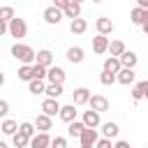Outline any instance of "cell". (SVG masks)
I'll return each instance as SVG.
<instances>
[{
  "label": "cell",
  "mask_w": 148,
  "mask_h": 148,
  "mask_svg": "<svg viewBox=\"0 0 148 148\" xmlns=\"http://www.w3.org/2000/svg\"><path fill=\"white\" fill-rule=\"evenodd\" d=\"M69 30H72V32H74V35H83V32H86V30H88V21H86V18H81V16H79V18H74V21H72V23H69Z\"/></svg>",
  "instance_id": "21"
},
{
  "label": "cell",
  "mask_w": 148,
  "mask_h": 148,
  "mask_svg": "<svg viewBox=\"0 0 148 148\" xmlns=\"http://www.w3.org/2000/svg\"><path fill=\"white\" fill-rule=\"evenodd\" d=\"M42 16H44V21H46V23L58 25V23L62 21V16H65V14H62L58 7H53V5H51V7H46V9H44V14H42Z\"/></svg>",
  "instance_id": "5"
},
{
  "label": "cell",
  "mask_w": 148,
  "mask_h": 148,
  "mask_svg": "<svg viewBox=\"0 0 148 148\" xmlns=\"http://www.w3.org/2000/svg\"><path fill=\"white\" fill-rule=\"evenodd\" d=\"M125 51H127V49H125V42H123V39H113V42L109 44V53H111V58H120Z\"/></svg>",
  "instance_id": "19"
},
{
  "label": "cell",
  "mask_w": 148,
  "mask_h": 148,
  "mask_svg": "<svg viewBox=\"0 0 148 148\" xmlns=\"http://www.w3.org/2000/svg\"><path fill=\"white\" fill-rule=\"evenodd\" d=\"M83 130H86V125H83L81 120H74V123H69V125H67V134H69V136H74V139H81Z\"/></svg>",
  "instance_id": "22"
},
{
  "label": "cell",
  "mask_w": 148,
  "mask_h": 148,
  "mask_svg": "<svg viewBox=\"0 0 148 148\" xmlns=\"http://www.w3.org/2000/svg\"><path fill=\"white\" fill-rule=\"evenodd\" d=\"M32 69H35V79H37V81H44V79H46V72H49L46 67H42V65H32Z\"/></svg>",
  "instance_id": "34"
},
{
  "label": "cell",
  "mask_w": 148,
  "mask_h": 148,
  "mask_svg": "<svg viewBox=\"0 0 148 148\" xmlns=\"http://www.w3.org/2000/svg\"><path fill=\"white\" fill-rule=\"evenodd\" d=\"M12 143H14L16 148H25V146H30V139H28V136H23L21 132H16V134L12 136Z\"/></svg>",
  "instance_id": "31"
},
{
  "label": "cell",
  "mask_w": 148,
  "mask_h": 148,
  "mask_svg": "<svg viewBox=\"0 0 148 148\" xmlns=\"http://www.w3.org/2000/svg\"><path fill=\"white\" fill-rule=\"evenodd\" d=\"M116 81L118 83H123V86H130V83H134V69H120L118 74H116Z\"/></svg>",
  "instance_id": "20"
},
{
  "label": "cell",
  "mask_w": 148,
  "mask_h": 148,
  "mask_svg": "<svg viewBox=\"0 0 148 148\" xmlns=\"http://www.w3.org/2000/svg\"><path fill=\"white\" fill-rule=\"evenodd\" d=\"M12 56H14L16 60H21L23 65H30V62H35V60H37L35 49H32V46H28V44H21V42H16V44L12 46Z\"/></svg>",
  "instance_id": "1"
},
{
  "label": "cell",
  "mask_w": 148,
  "mask_h": 148,
  "mask_svg": "<svg viewBox=\"0 0 148 148\" xmlns=\"http://www.w3.org/2000/svg\"><path fill=\"white\" fill-rule=\"evenodd\" d=\"M0 148H7V143H2V141H0Z\"/></svg>",
  "instance_id": "45"
},
{
  "label": "cell",
  "mask_w": 148,
  "mask_h": 148,
  "mask_svg": "<svg viewBox=\"0 0 148 148\" xmlns=\"http://www.w3.org/2000/svg\"><path fill=\"white\" fill-rule=\"evenodd\" d=\"M113 148H130V143H127V141H116Z\"/></svg>",
  "instance_id": "41"
},
{
  "label": "cell",
  "mask_w": 148,
  "mask_h": 148,
  "mask_svg": "<svg viewBox=\"0 0 148 148\" xmlns=\"http://www.w3.org/2000/svg\"><path fill=\"white\" fill-rule=\"evenodd\" d=\"M141 28H143V32H146V35H148V21H146V23H143V25H141Z\"/></svg>",
  "instance_id": "43"
},
{
  "label": "cell",
  "mask_w": 148,
  "mask_h": 148,
  "mask_svg": "<svg viewBox=\"0 0 148 148\" xmlns=\"http://www.w3.org/2000/svg\"><path fill=\"white\" fill-rule=\"evenodd\" d=\"M81 148H95V143L99 141V136H97V130H83V134H81Z\"/></svg>",
  "instance_id": "7"
},
{
  "label": "cell",
  "mask_w": 148,
  "mask_h": 148,
  "mask_svg": "<svg viewBox=\"0 0 148 148\" xmlns=\"http://www.w3.org/2000/svg\"><path fill=\"white\" fill-rule=\"evenodd\" d=\"M30 148H51V136L44 134V132H37L30 139Z\"/></svg>",
  "instance_id": "11"
},
{
  "label": "cell",
  "mask_w": 148,
  "mask_h": 148,
  "mask_svg": "<svg viewBox=\"0 0 148 148\" xmlns=\"http://www.w3.org/2000/svg\"><path fill=\"white\" fill-rule=\"evenodd\" d=\"M83 58H86V51H83L81 46H69V49H67V60H69V62L79 65V62H83Z\"/></svg>",
  "instance_id": "16"
},
{
  "label": "cell",
  "mask_w": 148,
  "mask_h": 148,
  "mask_svg": "<svg viewBox=\"0 0 148 148\" xmlns=\"http://www.w3.org/2000/svg\"><path fill=\"white\" fill-rule=\"evenodd\" d=\"M51 148H67V139H65V136H56V139H51Z\"/></svg>",
  "instance_id": "36"
},
{
  "label": "cell",
  "mask_w": 148,
  "mask_h": 148,
  "mask_svg": "<svg viewBox=\"0 0 148 148\" xmlns=\"http://www.w3.org/2000/svg\"><path fill=\"white\" fill-rule=\"evenodd\" d=\"M136 7L143 9V12H148V0H136Z\"/></svg>",
  "instance_id": "39"
},
{
  "label": "cell",
  "mask_w": 148,
  "mask_h": 148,
  "mask_svg": "<svg viewBox=\"0 0 148 148\" xmlns=\"http://www.w3.org/2000/svg\"><path fill=\"white\" fill-rule=\"evenodd\" d=\"M95 148H113V143H111L109 139H99V141L95 143Z\"/></svg>",
  "instance_id": "38"
},
{
  "label": "cell",
  "mask_w": 148,
  "mask_h": 148,
  "mask_svg": "<svg viewBox=\"0 0 148 148\" xmlns=\"http://www.w3.org/2000/svg\"><path fill=\"white\" fill-rule=\"evenodd\" d=\"M109 44H111V42H109V37H104V35H95V37H92V51L99 53V56L109 51Z\"/></svg>",
  "instance_id": "10"
},
{
  "label": "cell",
  "mask_w": 148,
  "mask_h": 148,
  "mask_svg": "<svg viewBox=\"0 0 148 148\" xmlns=\"http://www.w3.org/2000/svg\"><path fill=\"white\" fill-rule=\"evenodd\" d=\"M32 125H35V130H39V132L49 134V130L53 127V120H51L49 116H44V113H42V116H37V118H35V123H32Z\"/></svg>",
  "instance_id": "17"
},
{
  "label": "cell",
  "mask_w": 148,
  "mask_h": 148,
  "mask_svg": "<svg viewBox=\"0 0 148 148\" xmlns=\"http://www.w3.org/2000/svg\"><path fill=\"white\" fill-rule=\"evenodd\" d=\"M2 83H5V74L0 72V86H2Z\"/></svg>",
  "instance_id": "44"
},
{
  "label": "cell",
  "mask_w": 148,
  "mask_h": 148,
  "mask_svg": "<svg viewBox=\"0 0 148 148\" xmlns=\"http://www.w3.org/2000/svg\"><path fill=\"white\" fill-rule=\"evenodd\" d=\"M62 14H65L67 18H72V21H74V18H79V14H81V5L72 0V2H69V7H67V9L62 12Z\"/></svg>",
  "instance_id": "28"
},
{
  "label": "cell",
  "mask_w": 148,
  "mask_h": 148,
  "mask_svg": "<svg viewBox=\"0 0 148 148\" xmlns=\"http://www.w3.org/2000/svg\"><path fill=\"white\" fill-rule=\"evenodd\" d=\"M46 81H49V83H58V86H62V83H65V69L58 67V65L49 67V72H46Z\"/></svg>",
  "instance_id": "6"
},
{
  "label": "cell",
  "mask_w": 148,
  "mask_h": 148,
  "mask_svg": "<svg viewBox=\"0 0 148 148\" xmlns=\"http://www.w3.org/2000/svg\"><path fill=\"white\" fill-rule=\"evenodd\" d=\"M81 123L88 127V130H95V127H99L102 125V116L97 113V111H83V118H81Z\"/></svg>",
  "instance_id": "4"
},
{
  "label": "cell",
  "mask_w": 148,
  "mask_h": 148,
  "mask_svg": "<svg viewBox=\"0 0 148 148\" xmlns=\"http://www.w3.org/2000/svg\"><path fill=\"white\" fill-rule=\"evenodd\" d=\"M28 90H30L32 95H42V92H46V83L35 79V81H30V83H28Z\"/></svg>",
  "instance_id": "30"
},
{
  "label": "cell",
  "mask_w": 148,
  "mask_h": 148,
  "mask_svg": "<svg viewBox=\"0 0 148 148\" xmlns=\"http://www.w3.org/2000/svg\"><path fill=\"white\" fill-rule=\"evenodd\" d=\"M49 99H58L60 95H62V86H58V83H46V92H44Z\"/></svg>",
  "instance_id": "27"
},
{
  "label": "cell",
  "mask_w": 148,
  "mask_h": 148,
  "mask_svg": "<svg viewBox=\"0 0 148 148\" xmlns=\"http://www.w3.org/2000/svg\"><path fill=\"white\" fill-rule=\"evenodd\" d=\"M60 109H62V106L58 104V99H49V97H46V99L42 102V111H44V116H49V118L58 116V113H60Z\"/></svg>",
  "instance_id": "9"
},
{
  "label": "cell",
  "mask_w": 148,
  "mask_h": 148,
  "mask_svg": "<svg viewBox=\"0 0 148 148\" xmlns=\"http://www.w3.org/2000/svg\"><path fill=\"white\" fill-rule=\"evenodd\" d=\"M35 65H42V67H53V53L49 51V49H42V51H37V60H35Z\"/></svg>",
  "instance_id": "12"
},
{
  "label": "cell",
  "mask_w": 148,
  "mask_h": 148,
  "mask_svg": "<svg viewBox=\"0 0 148 148\" xmlns=\"http://www.w3.org/2000/svg\"><path fill=\"white\" fill-rule=\"evenodd\" d=\"M5 32H9V25H7V23H0V37H2Z\"/></svg>",
  "instance_id": "42"
},
{
  "label": "cell",
  "mask_w": 148,
  "mask_h": 148,
  "mask_svg": "<svg viewBox=\"0 0 148 148\" xmlns=\"http://www.w3.org/2000/svg\"><path fill=\"white\" fill-rule=\"evenodd\" d=\"M118 60H120V65H123L125 69H134V67H136V62H139V56H136L134 51H125Z\"/></svg>",
  "instance_id": "13"
},
{
  "label": "cell",
  "mask_w": 148,
  "mask_h": 148,
  "mask_svg": "<svg viewBox=\"0 0 148 148\" xmlns=\"http://www.w3.org/2000/svg\"><path fill=\"white\" fill-rule=\"evenodd\" d=\"M132 99H134V102H141V99H143V90H141V83H134V88H132Z\"/></svg>",
  "instance_id": "35"
},
{
  "label": "cell",
  "mask_w": 148,
  "mask_h": 148,
  "mask_svg": "<svg viewBox=\"0 0 148 148\" xmlns=\"http://www.w3.org/2000/svg\"><path fill=\"white\" fill-rule=\"evenodd\" d=\"M9 113V102L7 99H0V118H5Z\"/></svg>",
  "instance_id": "37"
},
{
  "label": "cell",
  "mask_w": 148,
  "mask_h": 148,
  "mask_svg": "<svg viewBox=\"0 0 148 148\" xmlns=\"http://www.w3.org/2000/svg\"><path fill=\"white\" fill-rule=\"evenodd\" d=\"M18 79L21 81H35V69H32V65H23V67H18Z\"/></svg>",
  "instance_id": "25"
},
{
  "label": "cell",
  "mask_w": 148,
  "mask_h": 148,
  "mask_svg": "<svg viewBox=\"0 0 148 148\" xmlns=\"http://www.w3.org/2000/svg\"><path fill=\"white\" fill-rule=\"evenodd\" d=\"M58 116H60V120H62V123H67V125H69V123H74V120H76V106H74V104H65V106L60 109V113H58Z\"/></svg>",
  "instance_id": "15"
},
{
  "label": "cell",
  "mask_w": 148,
  "mask_h": 148,
  "mask_svg": "<svg viewBox=\"0 0 148 148\" xmlns=\"http://www.w3.org/2000/svg\"><path fill=\"white\" fill-rule=\"evenodd\" d=\"M72 95H74V102H72L74 106H81V104H88V102H90V90H88V88H83V86H81V88H76Z\"/></svg>",
  "instance_id": "14"
},
{
  "label": "cell",
  "mask_w": 148,
  "mask_h": 148,
  "mask_svg": "<svg viewBox=\"0 0 148 148\" xmlns=\"http://www.w3.org/2000/svg\"><path fill=\"white\" fill-rule=\"evenodd\" d=\"M88 104H90V109H92V111H97L99 116H102L104 111H109V106H111V104H109V99H106L104 95H90V102H88Z\"/></svg>",
  "instance_id": "3"
},
{
  "label": "cell",
  "mask_w": 148,
  "mask_h": 148,
  "mask_svg": "<svg viewBox=\"0 0 148 148\" xmlns=\"http://www.w3.org/2000/svg\"><path fill=\"white\" fill-rule=\"evenodd\" d=\"M0 130H2V134L14 136V134L18 132V123H16V120H12V118H5V120L0 123Z\"/></svg>",
  "instance_id": "18"
},
{
  "label": "cell",
  "mask_w": 148,
  "mask_h": 148,
  "mask_svg": "<svg viewBox=\"0 0 148 148\" xmlns=\"http://www.w3.org/2000/svg\"><path fill=\"white\" fill-rule=\"evenodd\" d=\"M95 28H97V35H111L113 32V21L111 18H106V16H99L97 21H95Z\"/></svg>",
  "instance_id": "8"
},
{
  "label": "cell",
  "mask_w": 148,
  "mask_h": 148,
  "mask_svg": "<svg viewBox=\"0 0 148 148\" xmlns=\"http://www.w3.org/2000/svg\"><path fill=\"white\" fill-rule=\"evenodd\" d=\"M14 18H16L14 7H9V5L0 7V23H7V25H9V21H14Z\"/></svg>",
  "instance_id": "26"
},
{
  "label": "cell",
  "mask_w": 148,
  "mask_h": 148,
  "mask_svg": "<svg viewBox=\"0 0 148 148\" xmlns=\"http://www.w3.org/2000/svg\"><path fill=\"white\" fill-rule=\"evenodd\" d=\"M141 83V90H143V99H148V81H139Z\"/></svg>",
  "instance_id": "40"
},
{
  "label": "cell",
  "mask_w": 148,
  "mask_h": 148,
  "mask_svg": "<svg viewBox=\"0 0 148 148\" xmlns=\"http://www.w3.org/2000/svg\"><path fill=\"white\" fill-rule=\"evenodd\" d=\"M18 132H21L23 136L32 139V136H35V125H32V123H21V125H18Z\"/></svg>",
  "instance_id": "32"
},
{
  "label": "cell",
  "mask_w": 148,
  "mask_h": 148,
  "mask_svg": "<svg viewBox=\"0 0 148 148\" xmlns=\"http://www.w3.org/2000/svg\"><path fill=\"white\" fill-rule=\"evenodd\" d=\"M118 132H120V127H118L116 123H104V125H102V134H104V139H109V141L116 139Z\"/></svg>",
  "instance_id": "23"
},
{
  "label": "cell",
  "mask_w": 148,
  "mask_h": 148,
  "mask_svg": "<svg viewBox=\"0 0 148 148\" xmlns=\"http://www.w3.org/2000/svg\"><path fill=\"white\" fill-rule=\"evenodd\" d=\"M9 35L12 37H16V39H21V37H25L28 35V23H25V18H14V21H9Z\"/></svg>",
  "instance_id": "2"
},
{
  "label": "cell",
  "mask_w": 148,
  "mask_h": 148,
  "mask_svg": "<svg viewBox=\"0 0 148 148\" xmlns=\"http://www.w3.org/2000/svg\"><path fill=\"white\" fill-rule=\"evenodd\" d=\"M120 69H123V65H120V60H118V58H111V56H109V58L104 60V72H111V74H118Z\"/></svg>",
  "instance_id": "24"
},
{
  "label": "cell",
  "mask_w": 148,
  "mask_h": 148,
  "mask_svg": "<svg viewBox=\"0 0 148 148\" xmlns=\"http://www.w3.org/2000/svg\"><path fill=\"white\" fill-rule=\"evenodd\" d=\"M99 83H102V86H111V83H116V74L102 69V74H99Z\"/></svg>",
  "instance_id": "33"
},
{
  "label": "cell",
  "mask_w": 148,
  "mask_h": 148,
  "mask_svg": "<svg viewBox=\"0 0 148 148\" xmlns=\"http://www.w3.org/2000/svg\"><path fill=\"white\" fill-rule=\"evenodd\" d=\"M130 18H132V23L143 25V23H146V12H143V9H139V7H134V9L130 12Z\"/></svg>",
  "instance_id": "29"
}]
</instances>
